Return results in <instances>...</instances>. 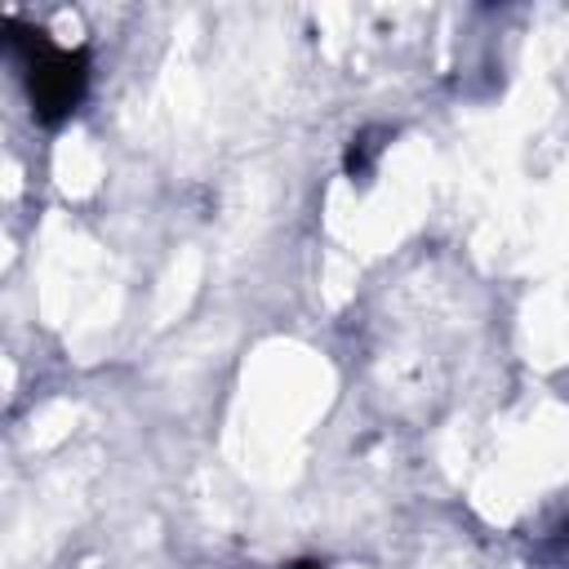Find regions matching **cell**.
<instances>
[{
  "label": "cell",
  "mask_w": 569,
  "mask_h": 569,
  "mask_svg": "<svg viewBox=\"0 0 569 569\" xmlns=\"http://www.w3.org/2000/svg\"><path fill=\"white\" fill-rule=\"evenodd\" d=\"M9 31V49L22 67V84H27V98H31V116L40 124H62L80 102H84V89H89V53L84 49H62L49 40V31L40 27H27L18 18L4 22Z\"/></svg>",
  "instance_id": "6da1fadb"
},
{
  "label": "cell",
  "mask_w": 569,
  "mask_h": 569,
  "mask_svg": "<svg viewBox=\"0 0 569 569\" xmlns=\"http://www.w3.org/2000/svg\"><path fill=\"white\" fill-rule=\"evenodd\" d=\"M373 151H378L373 133H360V138H351V147H347V173H351V178H365V173L373 169Z\"/></svg>",
  "instance_id": "7a4b0ae2"
},
{
  "label": "cell",
  "mask_w": 569,
  "mask_h": 569,
  "mask_svg": "<svg viewBox=\"0 0 569 569\" xmlns=\"http://www.w3.org/2000/svg\"><path fill=\"white\" fill-rule=\"evenodd\" d=\"M284 569H320L316 560H293V565H284Z\"/></svg>",
  "instance_id": "3957f363"
}]
</instances>
